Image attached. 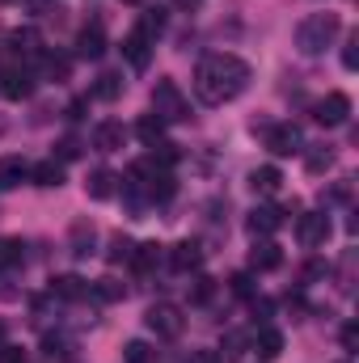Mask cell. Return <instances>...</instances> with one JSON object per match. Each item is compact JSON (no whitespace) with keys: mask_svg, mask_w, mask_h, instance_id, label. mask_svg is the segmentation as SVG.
Wrapping results in <instances>:
<instances>
[{"mask_svg":"<svg viewBox=\"0 0 359 363\" xmlns=\"http://www.w3.org/2000/svg\"><path fill=\"white\" fill-rule=\"evenodd\" d=\"M250 85V64L237 60V55H203L199 68H194V97L203 106H224L233 101L237 93H245Z\"/></svg>","mask_w":359,"mask_h":363,"instance_id":"obj_1","label":"cell"},{"mask_svg":"<svg viewBox=\"0 0 359 363\" xmlns=\"http://www.w3.org/2000/svg\"><path fill=\"white\" fill-rule=\"evenodd\" d=\"M338 30H343L338 13H313V17H304V21L296 26V47H300V55H321V51L338 38Z\"/></svg>","mask_w":359,"mask_h":363,"instance_id":"obj_2","label":"cell"},{"mask_svg":"<svg viewBox=\"0 0 359 363\" xmlns=\"http://www.w3.org/2000/svg\"><path fill=\"white\" fill-rule=\"evenodd\" d=\"M153 114H157L161 123H182V118H190V106H186V93L178 89V81L161 77V81L153 85Z\"/></svg>","mask_w":359,"mask_h":363,"instance_id":"obj_3","label":"cell"},{"mask_svg":"<svg viewBox=\"0 0 359 363\" xmlns=\"http://www.w3.org/2000/svg\"><path fill=\"white\" fill-rule=\"evenodd\" d=\"M144 321H148V330H153L157 338H178L182 325H186V321H182V313H178V304H153Z\"/></svg>","mask_w":359,"mask_h":363,"instance_id":"obj_4","label":"cell"},{"mask_svg":"<svg viewBox=\"0 0 359 363\" xmlns=\"http://www.w3.org/2000/svg\"><path fill=\"white\" fill-rule=\"evenodd\" d=\"M347 114H351V97L347 93H326L317 106H313V118L321 123V127H338V123H347Z\"/></svg>","mask_w":359,"mask_h":363,"instance_id":"obj_5","label":"cell"},{"mask_svg":"<svg viewBox=\"0 0 359 363\" xmlns=\"http://www.w3.org/2000/svg\"><path fill=\"white\" fill-rule=\"evenodd\" d=\"M296 237H300V245H309V250L326 245V237H330V216H326V211L300 216V220H296Z\"/></svg>","mask_w":359,"mask_h":363,"instance_id":"obj_6","label":"cell"},{"mask_svg":"<svg viewBox=\"0 0 359 363\" xmlns=\"http://www.w3.org/2000/svg\"><path fill=\"white\" fill-rule=\"evenodd\" d=\"M267 148L275 157H296V152H300V127H292V123L267 127Z\"/></svg>","mask_w":359,"mask_h":363,"instance_id":"obj_7","label":"cell"},{"mask_svg":"<svg viewBox=\"0 0 359 363\" xmlns=\"http://www.w3.org/2000/svg\"><path fill=\"white\" fill-rule=\"evenodd\" d=\"M51 291H55L60 300H68V304H81V300H89L93 283H85L81 274H55V279H51Z\"/></svg>","mask_w":359,"mask_h":363,"instance_id":"obj_8","label":"cell"},{"mask_svg":"<svg viewBox=\"0 0 359 363\" xmlns=\"http://www.w3.org/2000/svg\"><path fill=\"white\" fill-rule=\"evenodd\" d=\"M170 267L178 274L199 271V267H203V245H199V241H178V245L170 250Z\"/></svg>","mask_w":359,"mask_h":363,"instance_id":"obj_9","label":"cell"},{"mask_svg":"<svg viewBox=\"0 0 359 363\" xmlns=\"http://www.w3.org/2000/svg\"><path fill=\"white\" fill-rule=\"evenodd\" d=\"M123 55H127V64H131L136 72H144L148 60H153V38H144L140 30H131V34L123 38Z\"/></svg>","mask_w":359,"mask_h":363,"instance_id":"obj_10","label":"cell"},{"mask_svg":"<svg viewBox=\"0 0 359 363\" xmlns=\"http://www.w3.org/2000/svg\"><path fill=\"white\" fill-rule=\"evenodd\" d=\"M0 93H4L9 101H26V97L34 93V77H30L26 68H13V72H0Z\"/></svg>","mask_w":359,"mask_h":363,"instance_id":"obj_11","label":"cell"},{"mask_svg":"<svg viewBox=\"0 0 359 363\" xmlns=\"http://www.w3.org/2000/svg\"><path fill=\"white\" fill-rule=\"evenodd\" d=\"M123 140H127V131H123V123H114V118L97 123V131H93V148H101V152H118Z\"/></svg>","mask_w":359,"mask_h":363,"instance_id":"obj_12","label":"cell"},{"mask_svg":"<svg viewBox=\"0 0 359 363\" xmlns=\"http://www.w3.org/2000/svg\"><path fill=\"white\" fill-rule=\"evenodd\" d=\"M283 228V211L279 207H254L250 211V233L254 237H270V233H279Z\"/></svg>","mask_w":359,"mask_h":363,"instance_id":"obj_13","label":"cell"},{"mask_svg":"<svg viewBox=\"0 0 359 363\" xmlns=\"http://www.w3.org/2000/svg\"><path fill=\"white\" fill-rule=\"evenodd\" d=\"M161 262H165V245H157V241H148V245H136V250H131V267H136L140 274H153Z\"/></svg>","mask_w":359,"mask_h":363,"instance_id":"obj_14","label":"cell"},{"mask_svg":"<svg viewBox=\"0 0 359 363\" xmlns=\"http://www.w3.org/2000/svg\"><path fill=\"white\" fill-rule=\"evenodd\" d=\"M250 267H254V271H279V267H283V250H279L275 241H258V245L250 250Z\"/></svg>","mask_w":359,"mask_h":363,"instance_id":"obj_15","label":"cell"},{"mask_svg":"<svg viewBox=\"0 0 359 363\" xmlns=\"http://www.w3.org/2000/svg\"><path fill=\"white\" fill-rule=\"evenodd\" d=\"M30 178V165L21 157H0V190H13Z\"/></svg>","mask_w":359,"mask_h":363,"instance_id":"obj_16","label":"cell"},{"mask_svg":"<svg viewBox=\"0 0 359 363\" xmlns=\"http://www.w3.org/2000/svg\"><path fill=\"white\" fill-rule=\"evenodd\" d=\"M101 51H106V34H101V26H93V30H81V34H77V55H81V60H101Z\"/></svg>","mask_w":359,"mask_h":363,"instance_id":"obj_17","label":"cell"},{"mask_svg":"<svg viewBox=\"0 0 359 363\" xmlns=\"http://www.w3.org/2000/svg\"><path fill=\"white\" fill-rule=\"evenodd\" d=\"M30 178H34V186H64V165L51 157V161H38V165H30Z\"/></svg>","mask_w":359,"mask_h":363,"instance_id":"obj_18","label":"cell"},{"mask_svg":"<svg viewBox=\"0 0 359 363\" xmlns=\"http://www.w3.org/2000/svg\"><path fill=\"white\" fill-rule=\"evenodd\" d=\"M93 241H97V228H93L89 220H77V224H72V254H77V258H89Z\"/></svg>","mask_w":359,"mask_h":363,"instance_id":"obj_19","label":"cell"},{"mask_svg":"<svg viewBox=\"0 0 359 363\" xmlns=\"http://www.w3.org/2000/svg\"><path fill=\"white\" fill-rule=\"evenodd\" d=\"M136 135H140L148 148H157V144H165V123H161L157 114H144V118L136 123Z\"/></svg>","mask_w":359,"mask_h":363,"instance_id":"obj_20","label":"cell"},{"mask_svg":"<svg viewBox=\"0 0 359 363\" xmlns=\"http://www.w3.org/2000/svg\"><path fill=\"white\" fill-rule=\"evenodd\" d=\"M254 347H258V355H263V359H275V355L283 351V334H279L275 325H263V330L254 334Z\"/></svg>","mask_w":359,"mask_h":363,"instance_id":"obj_21","label":"cell"},{"mask_svg":"<svg viewBox=\"0 0 359 363\" xmlns=\"http://www.w3.org/2000/svg\"><path fill=\"white\" fill-rule=\"evenodd\" d=\"M114 174H110V169H93L89 174V182H85V190H89V199H97V203H101V199H110V194H114Z\"/></svg>","mask_w":359,"mask_h":363,"instance_id":"obj_22","label":"cell"},{"mask_svg":"<svg viewBox=\"0 0 359 363\" xmlns=\"http://www.w3.org/2000/svg\"><path fill=\"white\" fill-rule=\"evenodd\" d=\"M279 182H283V174H279L275 165H263V169H254V174H250L254 194H275V190H279Z\"/></svg>","mask_w":359,"mask_h":363,"instance_id":"obj_23","label":"cell"},{"mask_svg":"<svg viewBox=\"0 0 359 363\" xmlns=\"http://www.w3.org/2000/svg\"><path fill=\"white\" fill-rule=\"evenodd\" d=\"M0 267H21V241H13V237L0 241Z\"/></svg>","mask_w":359,"mask_h":363,"instance_id":"obj_24","label":"cell"},{"mask_svg":"<svg viewBox=\"0 0 359 363\" xmlns=\"http://www.w3.org/2000/svg\"><path fill=\"white\" fill-rule=\"evenodd\" d=\"M136 30H140V34H144V38H157V34H161V30H165V17H161V13H144V17H140V26H136Z\"/></svg>","mask_w":359,"mask_h":363,"instance_id":"obj_25","label":"cell"},{"mask_svg":"<svg viewBox=\"0 0 359 363\" xmlns=\"http://www.w3.org/2000/svg\"><path fill=\"white\" fill-rule=\"evenodd\" d=\"M93 291H97L101 300H123V287H118V279H97V283H93Z\"/></svg>","mask_w":359,"mask_h":363,"instance_id":"obj_26","label":"cell"},{"mask_svg":"<svg viewBox=\"0 0 359 363\" xmlns=\"http://www.w3.org/2000/svg\"><path fill=\"white\" fill-rule=\"evenodd\" d=\"M118 89H123V85H118V77H114V72H106V77H101V81H97V97H106V101H114V97H118Z\"/></svg>","mask_w":359,"mask_h":363,"instance_id":"obj_27","label":"cell"},{"mask_svg":"<svg viewBox=\"0 0 359 363\" xmlns=\"http://www.w3.org/2000/svg\"><path fill=\"white\" fill-rule=\"evenodd\" d=\"M127 363H153V347L148 342H127Z\"/></svg>","mask_w":359,"mask_h":363,"instance_id":"obj_28","label":"cell"},{"mask_svg":"<svg viewBox=\"0 0 359 363\" xmlns=\"http://www.w3.org/2000/svg\"><path fill=\"white\" fill-rule=\"evenodd\" d=\"M43 68H47V77H55V81H64V77H68V60H64V55H47V60H43Z\"/></svg>","mask_w":359,"mask_h":363,"instance_id":"obj_29","label":"cell"},{"mask_svg":"<svg viewBox=\"0 0 359 363\" xmlns=\"http://www.w3.org/2000/svg\"><path fill=\"white\" fill-rule=\"evenodd\" d=\"M131 241L127 237H114V245H110V262H131Z\"/></svg>","mask_w":359,"mask_h":363,"instance_id":"obj_30","label":"cell"},{"mask_svg":"<svg viewBox=\"0 0 359 363\" xmlns=\"http://www.w3.org/2000/svg\"><path fill=\"white\" fill-rule=\"evenodd\" d=\"M211 291H216V279H194L190 300H194V304H207V300H211Z\"/></svg>","mask_w":359,"mask_h":363,"instance_id":"obj_31","label":"cell"},{"mask_svg":"<svg viewBox=\"0 0 359 363\" xmlns=\"http://www.w3.org/2000/svg\"><path fill=\"white\" fill-rule=\"evenodd\" d=\"M343 68H347V72H355L359 68V34L347 43V51H343Z\"/></svg>","mask_w":359,"mask_h":363,"instance_id":"obj_32","label":"cell"},{"mask_svg":"<svg viewBox=\"0 0 359 363\" xmlns=\"http://www.w3.org/2000/svg\"><path fill=\"white\" fill-rule=\"evenodd\" d=\"M330 152H309V174H321V169H330Z\"/></svg>","mask_w":359,"mask_h":363,"instance_id":"obj_33","label":"cell"},{"mask_svg":"<svg viewBox=\"0 0 359 363\" xmlns=\"http://www.w3.org/2000/svg\"><path fill=\"white\" fill-rule=\"evenodd\" d=\"M233 291L237 296H254V279L250 274H233Z\"/></svg>","mask_w":359,"mask_h":363,"instance_id":"obj_34","label":"cell"},{"mask_svg":"<svg viewBox=\"0 0 359 363\" xmlns=\"http://www.w3.org/2000/svg\"><path fill=\"white\" fill-rule=\"evenodd\" d=\"M343 347H347V351L359 347V325H343Z\"/></svg>","mask_w":359,"mask_h":363,"instance_id":"obj_35","label":"cell"},{"mask_svg":"<svg viewBox=\"0 0 359 363\" xmlns=\"http://www.w3.org/2000/svg\"><path fill=\"white\" fill-rule=\"evenodd\" d=\"M60 157H64V161L81 157V144H77V140H60Z\"/></svg>","mask_w":359,"mask_h":363,"instance_id":"obj_36","label":"cell"},{"mask_svg":"<svg viewBox=\"0 0 359 363\" xmlns=\"http://www.w3.org/2000/svg\"><path fill=\"white\" fill-rule=\"evenodd\" d=\"M0 363H26V355L17 347H0Z\"/></svg>","mask_w":359,"mask_h":363,"instance_id":"obj_37","label":"cell"},{"mask_svg":"<svg viewBox=\"0 0 359 363\" xmlns=\"http://www.w3.org/2000/svg\"><path fill=\"white\" fill-rule=\"evenodd\" d=\"M186 363H224V359H220L216 351H194V355H190Z\"/></svg>","mask_w":359,"mask_h":363,"instance_id":"obj_38","label":"cell"},{"mask_svg":"<svg viewBox=\"0 0 359 363\" xmlns=\"http://www.w3.org/2000/svg\"><path fill=\"white\" fill-rule=\"evenodd\" d=\"M123 4H144V0H123Z\"/></svg>","mask_w":359,"mask_h":363,"instance_id":"obj_39","label":"cell"},{"mask_svg":"<svg viewBox=\"0 0 359 363\" xmlns=\"http://www.w3.org/2000/svg\"><path fill=\"white\" fill-rule=\"evenodd\" d=\"M343 363H347V359H343Z\"/></svg>","mask_w":359,"mask_h":363,"instance_id":"obj_40","label":"cell"}]
</instances>
